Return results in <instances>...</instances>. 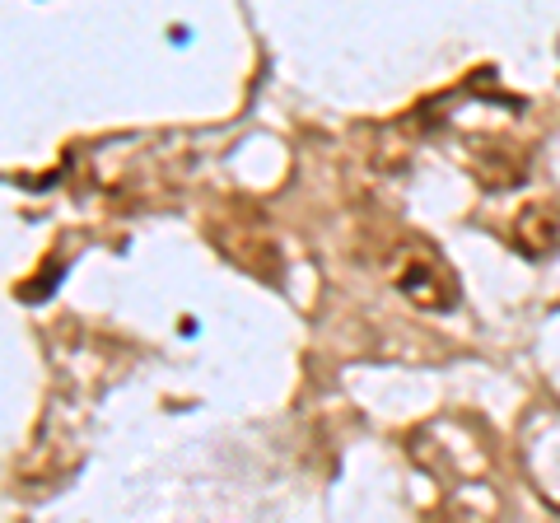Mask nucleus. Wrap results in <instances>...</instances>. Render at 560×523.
I'll return each mask as SVG.
<instances>
[{"label":"nucleus","mask_w":560,"mask_h":523,"mask_svg":"<svg viewBox=\"0 0 560 523\" xmlns=\"http://www.w3.org/2000/svg\"><path fill=\"white\" fill-rule=\"evenodd\" d=\"M393 281H397V290L407 294L416 309L444 313V309L458 304V281H453V271L444 267V257L434 248H425V243H411V248L397 253Z\"/></svg>","instance_id":"nucleus-1"},{"label":"nucleus","mask_w":560,"mask_h":523,"mask_svg":"<svg viewBox=\"0 0 560 523\" xmlns=\"http://www.w3.org/2000/svg\"><path fill=\"white\" fill-rule=\"evenodd\" d=\"M514 248L528 257L560 253V206H528L514 220Z\"/></svg>","instance_id":"nucleus-2"}]
</instances>
